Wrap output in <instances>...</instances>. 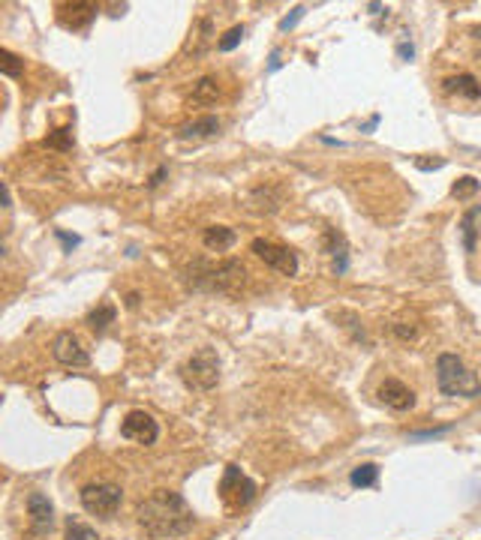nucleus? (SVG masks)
<instances>
[{"instance_id": "nucleus-1", "label": "nucleus", "mask_w": 481, "mask_h": 540, "mask_svg": "<svg viewBox=\"0 0 481 540\" xmlns=\"http://www.w3.org/2000/svg\"><path fill=\"white\" fill-rule=\"evenodd\" d=\"M136 519L144 529V534H151L154 540H175L193 531L196 517L190 504L184 502V495L171 492V490H157L151 492L144 502L136 507Z\"/></svg>"}, {"instance_id": "nucleus-2", "label": "nucleus", "mask_w": 481, "mask_h": 540, "mask_svg": "<svg viewBox=\"0 0 481 540\" xmlns=\"http://www.w3.org/2000/svg\"><path fill=\"white\" fill-rule=\"evenodd\" d=\"M436 384L445 396H463V399H472L481 394V382L478 375L466 367V363L451 355V351H443L436 357Z\"/></svg>"}, {"instance_id": "nucleus-3", "label": "nucleus", "mask_w": 481, "mask_h": 540, "mask_svg": "<svg viewBox=\"0 0 481 540\" xmlns=\"http://www.w3.org/2000/svg\"><path fill=\"white\" fill-rule=\"evenodd\" d=\"M181 378L190 390H213L220 384V357L213 348H199L181 367Z\"/></svg>"}, {"instance_id": "nucleus-4", "label": "nucleus", "mask_w": 481, "mask_h": 540, "mask_svg": "<svg viewBox=\"0 0 481 540\" xmlns=\"http://www.w3.org/2000/svg\"><path fill=\"white\" fill-rule=\"evenodd\" d=\"M78 498H82V507L88 513L112 519L120 507V502H124V492H120V486H115V483H88V486H82Z\"/></svg>"}, {"instance_id": "nucleus-5", "label": "nucleus", "mask_w": 481, "mask_h": 540, "mask_svg": "<svg viewBox=\"0 0 481 540\" xmlns=\"http://www.w3.org/2000/svg\"><path fill=\"white\" fill-rule=\"evenodd\" d=\"M220 498L229 510H240L256 498V483H253L238 465H226V475L220 480Z\"/></svg>"}, {"instance_id": "nucleus-6", "label": "nucleus", "mask_w": 481, "mask_h": 540, "mask_svg": "<svg viewBox=\"0 0 481 540\" xmlns=\"http://www.w3.org/2000/svg\"><path fill=\"white\" fill-rule=\"evenodd\" d=\"M250 249L256 252V259H262L271 270L283 276H295L298 274V255L292 252L289 247H280L274 240H265V237H256L250 243Z\"/></svg>"}, {"instance_id": "nucleus-7", "label": "nucleus", "mask_w": 481, "mask_h": 540, "mask_svg": "<svg viewBox=\"0 0 481 540\" xmlns=\"http://www.w3.org/2000/svg\"><path fill=\"white\" fill-rule=\"evenodd\" d=\"M51 355H55L58 363H63V367H88L90 363V355L88 348L82 345V340L73 333V330H63L55 336V342H51Z\"/></svg>"}, {"instance_id": "nucleus-8", "label": "nucleus", "mask_w": 481, "mask_h": 540, "mask_svg": "<svg viewBox=\"0 0 481 540\" xmlns=\"http://www.w3.org/2000/svg\"><path fill=\"white\" fill-rule=\"evenodd\" d=\"M120 436L136 441V444H154L159 438V426H157V421L148 411L136 409V411H130L124 421H120Z\"/></svg>"}, {"instance_id": "nucleus-9", "label": "nucleus", "mask_w": 481, "mask_h": 540, "mask_svg": "<svg viewBox=\"0 0 481 540\" xmlns=\"http://www.w3.org/2000/svg\"><path fill=\"white\" fill-rule=\"evenodd\" d=\"M244 276H247L244 264L232 259V261H223L220 267H211L208 276H202L205 279L202 286L211 291H235L238 286H244Z\"/></svg>"}, {"instance_id": "nucleus-10", "label": "nucleus", "mask_w": 481, "mask_h": 540, "mask_svg": "<svg viewBox=\"0 0 481 540\" xmlns=\"http://www.w3.org/2000/svg\"><path fill=\"white\" fill-rule=\"evenodd\" d=\"M376 396L382 405H388V409L394 411H409L412 405H416V394H412V387H406L400 378H385V382L379 384Z\"/></svg>"}, {"instance_id": "nucleus-11", "label": "nucleus", "mask_w": 481, "mask_h": 540, "mask_svg": "<svg viewBox=\"0 0 481 540\" xmlns=\"http://www.w3.org/2000/svg\"><path fill=\"white\" fill-rule=\"evenodd\" d=\"M28 517H31V529L33 534H48L55 529V507L43 492H31L28 495Z\"/></svg>"}, {"instance_id": "nucleus-12", "label": "nucleus", "mask_w": 481, "mask_h": 540, "mask_svg": "<svg viewBox=\"0 0 481 540\" xmlns=\"http://www.w3.org/2000/svg\"><path fill=\"white\" fill-rule=\"evenodd\" d=\"M58 9H60V24L70 27V31H82L97 16V4H63Z\"/></svg>"}, {"instance_id": "nucleus-13", "label": "nucleus", "mask_w": 481, "mask_h": 540, "mask_svg": "<svg viewBox=\"0 0 481 540\" xmlns=\"http://www.w3.org/2000/svg\"><path fill=\"white\" fill-rule=\"evenodd\" d=\"M322 249L334 255V274H346V267H349V249H346V237L337 232V228H328L325 232Z\"/></svg>"}, {"instance_id": "nucleus-14", "label": "nucleus", "mask_w": 481, "mask_h": 540, "mask_svg": "<svg viewBox=\"0 0 481 540\" xmlns=\"http://www.w3.org/2000/svg\"><path fill=\"white\" fill-rule=\"evenodd\" d=\"M220 132V117H213V114H205V117H199L193 120V124H184L178 129V139L184 141H199V139H211V135H217Z\"/></svg>"}, {"instance_id": "nucleus-15", "label": "nucleus", "mask_w": 481, "mask_h": 540, "mask_svg": "<svg viewBox=\"0 0 481 540\" xmlns=\"http://www.w3.org/2000/svg\"><path fill=\"white\" fill-rule=\"evenodd\" d=\"M445 85V93H451V97H463V99H478L481 97V85H478V78L470 75V72H463V75H451L443 81Z\"/></svg>"}, {"instance_id": "nucleus-16", "label": "nucleus", "mask_w": 481, "mask_h": 540, "mask_svg": "<svg viewBox=\"0 0 481 540\" xmlns=\"http://www.w3.org/2000/svg\"><path fill=\"white\" fill-rule=\"evenodd\" d=\"M235 240H238V234H235V228H229V225H208L205 234H202L205 247H208V249H217V252L232 249Z\"/></svg>"}, {"instance_id": "nucleus-17", "label": "nucleus", "mask_w": 481, "mask_h": 540, "mask_svg": "<svg viewBox=\"0 0 481 540\" xmlns=\"http://www.w3.org/2000/svg\"><path fill=\"white\" fill-rule=\"evenodd\" d=\"M247 201H250V207L256 210V213H268V216H271V213L280 210V201H283V198H280L271 186H256V189L250 193Z\"/></svg>"}, {"instance_id": "nucleus-18", "label": "nucleus", "mask_w": 481, "mask_h": 540, "mask_svg": "<svg viewBox=\"0 0 481 540\" xmlns=\"http://www.w3.org/2000/svg\"><path fill=\"white\" fill-rule=\"evenodd\" d=\"M217 97H220V81L213 75H205V78H199L193 85L190 102L193 105H211V102H217Z\"/></svg>"}, {"instance_id": "nucleus-19", "label": "nucleus", "mask_w": 481, "mask_h": 540, "mask_svg": "<svg viewBox=\"0 0 481 540\" xmlns=\"http://www.w3.org/2000/svg\"><path fill=\"white\" fill-rule=\"evenodd\" d=\"M478 216H481V207H472V210H466L463 213V220H460V234H463V249L466 252H475V237H478Z\"/></svg>"}, {"instance_id": "nucleus-20", "label": "nucleus", "mask_w": 481, "mask_h": 540, "mask_svg": "<svg viewBox=\"0 0 481 540\" xmlns=\"http://www.w3.org/2000/svg\"><path fill=\"white\" fill-rule=\"evenodd\" d=\"M115 318H117V309L112 306V303H100L93 313L88 315V328L93 330V333H102L109 324H115Z\"/></svg>"}, {"instance_id": "nucleus-21", "label": "nucleus", "mask_w": 481, "mask_h": 540, "mask_svg": "<svg viewBox=\"0 0 481 540\" xmlns=\"http://www.w3.org/2000/svg\"><path fill=\"white\" fill-rule=\"evenodd\" d=\"M349 480H352V486H361V490H367V486H376V480H379V465L361 463L358 468H352Z\"/></svg>"}, {"instance_id": "nucleus-22", "label": "nucleus", "mask_w": 481, "mask_h": 540, "mask_svg": "<svg viewBox=\"0 0 481 540\" xmlns=\"http://www.w3.org/2000/svg\"><path fill=\"white\" fill-rule=\"evenodd\" d=\"M0 72H4L6 78H18V75L24 72V60L18 58L16 51L0 48Z\"/></svg>"}, {"instance_id": "nucleus-23", "label": "nucleus", "mask_w": 481, "mask_h": 540, "mask_svg": "<svg viewBox=\"0 0 481 540\" xmlns=\"http://www.w3.org/2000/svg\"><path fill=\"white\" fill-rule=\"evenodd\" d=\"M478 189H481V183L472 178V174H466V178H458L451 183V195L458 201H466V198H475Z\"/></svg>"}, {"instance_id": "nucleus-24", "label": "nucleus", "mask_w": 481, "mask_h": 540, "mask_svg": "<svg viewBox=\"0 0 481 540\" xmlns=\"http://www.w3.org/2000/svg\"><path fill=\"white\" fill-rule=\"evenodd\" d=\"M66 540H100V534L93 531L88 522L70 517V519H66Z\"/></svg>"}, {"instance_id": "nucleus-25", "label": "nucleus", "mask_w": 481, "mask_h": 540, "mask_svg": "<svg viewBox=\"0 0 481 540\" xmlns=\"http://www.w3.org/2000/svg\"><path fill=\"white\" fill-rule=\"evenodd\" d=\"M46 147H55V151H63V153H70L73 147H75V139H73V129L70 126H63V129H55L46 139Z\"/></svg>"}, {"instance_id": "nucleus-26", "label": "nucleus", "mask_w": 481, "mask_h": 540, "mask_svg": "<svg viewBox=\"0 0 481 540\" xmlns=\"http://www.w3.org/2000/svg\"><path fill=\"white\" fill-rule=\"evenodd\" d=\"M244 33H247V27H244V24H235L232 31H226V33L217 39V48H220V51H232V48H238V45H240V39H244Z\"/></svg>"}, {"instance_id": "nucleus-27", "label": "nucleus", "mask_w": 481, "mask_h": 540, "mask_svg": "<svg viewBox=\"0 0 481 540\" xmlns=\"http://www.w3.org/2000/svg\"><path fill=\"white\" fill-rule=\"evenodd\" d=\"M337 318H340V321H346V324H343V328H346V330H349V333H352V340H355V342H364V345L370 342V340H367V330H364V328H361V321H358V318H355L352 313H340Z\"/></svg>"}, {"instance_id": "nucleus-28", "label": "nucleus", "mask_w": 481, "mask_h": 540, "mask_svg": "<svg viewBox=\"0 0 481 540\" xmlns=\"http://www.w3.org/2000/svg\"><path fill=\"white\" fill-rule=\"evenodd\" d=\"M416 168L418 171H439V168H445V156H418Z\"/></svg>"}, {"instance_id": "nucleus-29", "label": "nucleus", "mask_w": 481, "mask_h": 540, "mask_svg": "<svg viewBox=\"0 0 481 540\" xmlns=\"http://www.w3.org/2000/svg\"><path fill=\"white\" fill-rule=\"evenodd\" d=\"M304 12H307V6H295V9H292L289 16H286L283 21H280V33H289L292 27H295V24L304 18Z\"/></svg>"}, {"instance_id": "nucleus-30", "label": "nucleus", "mask_w": 481, "mask_h": 540, "mask_svg": "<svg viewBox=\"0 0 481 540\" xmlns=\"http://www.w3.org/2000/svg\"><path fill=\"white\" fill-rule=\"evenodd\" d=\"M391 330H394V336H400V340H416V336H418V328H416V324H409V321L391 324Z\"/></svg>"}, {"instance_id": "nucleus-31", "label": "nucleus", "mask_w": 481, "mask_h": 540, "mask_svg": "<svg viewBox=\"0 0 481 540\" xmlns=\"http://www.w3.org/2000/svg\"><path fill=\"white\" fill-rule=\"evenodd\" d=\"M451 426H436V429H424V432H409V438L412 441H427V438H439V436H445Z\"/></svg>"}, {"instance_id": "nucleus-32", "label": "nucleus", "mask_w": 481, "mask_h": 540, "mask_svg": "<svg viewBox=\"0 0 481 540\" xmlns=\"http://www.w3.org/2000/svg\"><path fill=\"white\" fill-rule=\"evenodd\" d=\"M55 237L63 243L66 252H73V247H78V243H82V237H78V234H66V232H55Z\"/></svg>"}, {"instance_id": "nucleus-33", "label": "nucleus", "mask_w": 481, "mask_h": 540, "mask_svg": "<svg viewBox=\"0 0 481 540\" xmlns=\"http://www.w3.org/2000/svg\"><path fill=\"white\" fill-rule=\"evenodd\" d=\"M166 171H169L166 166H159V168H157V171L151 174V180H148V186L154 189V186H159V183H163V178H166Z\"/></svg>"}, {"instance_id": "nucleus-34", "label": "nucleus", "mask_w": 481, "mask_h": 540, "mask_svg": "<svg viewBox=\"0 0 481 540\" xmlns=\"http://www.w3.org/2000/svg\"><path fill=\"white\" fill-rule=\"evenodd\" d=\"M397 54H400V58H403V60H412V54H416V48H412V43H400V45H397Z\"/></svg>"}, {"instance_id": "nucleus-35", "label": "nucleus", "mask_w": 481, "mask_h": 540, "mask_svg": "<svg viewBox=\"0 0 481 540\" xmlns=\"http://www.w3.org/2000/svg\"><path fill=\"white\" fill-rule=\"evenodd\" d=\"M280 66H283V60H280V51H274L271 54V63H268V72H277Z\"/></svg>"}, {"instance_id": "nucleus-36", "label": "nucleus", "mask_w": 481, "mask_h": 540, "mask_svg": "<svg viewBox=\"0 0 481 540\" xmlns=\"http://www.w3.org/2000/svg\"><path fill=\"white\" fill-rule=\"evenodd\" d=\"M376 124H379V114H373L367 124H364V132H373V129H376Z\"/></svg>"}]
</instances>
